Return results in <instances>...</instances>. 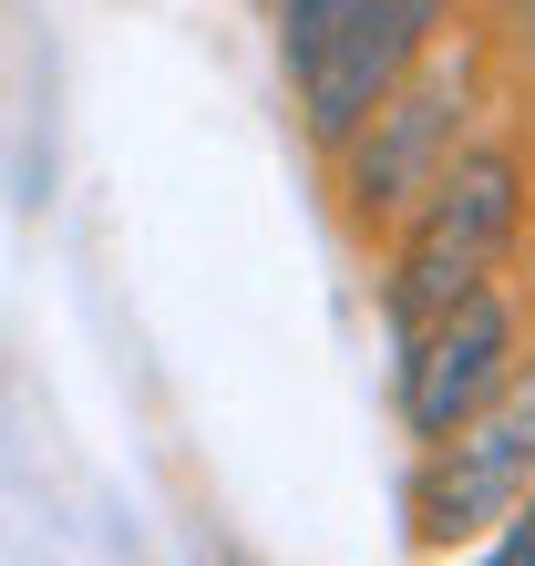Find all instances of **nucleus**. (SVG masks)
Returning <instances> with one entry per match:
<instances>
[{
	"label": "nucleus",
	"mask_w": 535,
	"mask_h": 566,
	"mask_svg": "<svg viewBox=\"0 0 535 566\" xmlns=\"http://www.w3.org/2000/svg\"><path fill=\"white\" fill-rule=\"evenodd\" d=\"M525 238V155L505 135H474L432 196L391 227V269H381V329L412 340L422 319H443L463 289H484L505 269V248Z\"/></svg>",
	"instance_id": "1"
},
{
	"label": "nucleus",
	"mask_w": 535,
	"mask_h": 566,
	"mask_svg": "<svg viewBox=\"0 0 535 566\" xmlns=\"http://www.w3.org/2000/svg\"><path fill=\"white\" fill-rule=\"evenodd\" d=\"M484 52L474 42H432L412 73L381 93V114L329 155V196H340V227L360 238H391L401 217L432 196V176L484 135Z\"/></svg>",
	"instance_id": "2"
},
{
	"label": "nucleus",
	"mask_w": 535,
	"mask_h": 566,
	"mask_svg": "<svg viewBox=\"0 0 535 566\" xmlns=\"http://www.w3.org/2000/svg\"><path fill=\"white\" fill-rule=\"evenodd\" d=\"M535 484V350L515 360V381L494 391L474 422H453L443 443H412V484H401V525L422 556L484 546L515 515V494Z\"/></svg>",
	"instance_id": "3"
},
{
	"label": "nucleus",
	"mask_w": 535,
	"mask_h": 566,
	"mask_svg": "<svg viewBox=\"0 0 535 566\" xmlns=\"http://www.w3.org/2000/svg\"><path fill=\"white\" fill-rule=\"evenodd\" d=\"M453 21H463V0H350V11L329 21L298 62H279V73H289V104H298V135H310V155H319V165L340 155L360 124L381 114V93L412 73L432 42H453Z\"/></svg>",
	"instance_id": "4"
},
{
	"label": "nucleus",
	"mask_w": 535,
	"mask_h": 566,
	"mask_svg": "<svg viewBox=\"0 0 535 566\" xmlns=\"http://www.w3.org/2000/svg\"><path fill=\"white\" fill-rule=\"evenodd\" d=\"M525 360V310L515 289H463L443 319H422L412 340H391V412L412 443H443L453 422H474Z\"/></svg>",
	"instance_id": "5"
},
{
	"label": "nucleus",
	"mask_w": 535,
	"mask_h": 566,
	"mask_svg": "<svg viewBox=\"0 0 535 566\" xmlns=\"http://www.w3.org/2000/svg\"><path fill=\"white\" fill-rule=\"evenodd\" d=\"M340 11H350V0H268V21H279V62H298Z\"/></svg>",
	"instance_id": "6"
},
{
	"label": "nucleus",
	"mask_w": 535,
	"mask_h": 566,
	"mask_svg": "<svg viewBox=\"0 0 535 566\" xmlns=\"http://www.w3.org/2000/svg\"><path fill=\"white\" fill-rule=\"evenodd\" d=\"M484 556H494V566H535V484L515 494V515H505V525L484 536Z\"/></svg>",
	"instance_id": "7"
},
{
	"label": "nucleus",
	"mask_w": 535,
	"mask_h": 566,
	"mask_svg": "<svg viewBox=\"0 0 535 566\" xmlns=\"http://www.w3.org/2000/svg\"><path fill=\"white\" fill-rule=\"evenodd\" d=\"M494 52L535 62V0H494Z\"/></svg>",
	"instance_id": "8"
}]
</instances>
